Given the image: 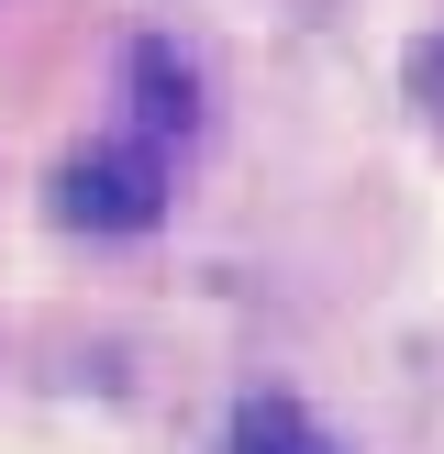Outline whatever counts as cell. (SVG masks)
I'll use <instances>...</instances> for the list:
<instances>
[{"label":"cell","mask_w":444,"mask_h":454,"mask_svg":"<svg viewBox=\"0 0 444 454\" xmlns=\"http://www.w3.org/2000/svg\"><path fill=\"white\" fill-rule=\"evenodd\" d=\"M155 211H167V155L155 145H89L56 177V222H78V233H145Z\"/></svg>","instance_id":"cell-1"},{"label":"cell","mask_w":444,"mask_h":454,"mask_svg":"<svg viewBox=\"0 0 444 454\" xmlns=\"http://www.w3.org/2000/svg\"><path fill=\"white\" fill-rule=\"evenodd\" d=\"M133 111H145V133H189L200 122V78L178 44H133Z\"/></svg>","instance_id":"cell-2"},{"label":"cell","mask_w":444,"mask_h":454,"mask_svg":"<svg viewBox=\"0 0 444 454\" xmlns=\"http://www.w3.org/2000/svg\"><path fill=\"white\" fill-rule=\"evenodd\" d=\"M311 421H300V399H244L234 411V454H289Z\"/></svg>","instance_id":"cell-3"},{"label":"cell","mask_w":444,"mask_h":454,"mask_svg":"<svg viewBox=\"0 0 444 454\" xmlns=\"http://www.w3.org/2000/svg\"><path fill=\"white\" fill-rule=\"evenodd\" d=\"M289 454H333V443H311V433H300V443H289Z\"/></svg>","instance_id":"cell-4"}]
</instances>
